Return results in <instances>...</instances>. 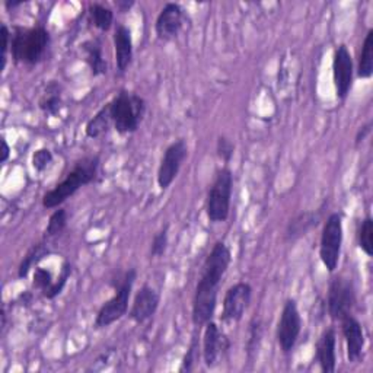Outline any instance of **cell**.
Listing matches in <instances>:
<instances>
[{
    "label": "cell",
    "instance_id": "obj_10",
    "mask_svg": "<svg viewBox=\"0 0 373 373\" xmlns=\"http://www.w3.org/2000/svg\"><path fill=\"white\" fill-rule=\"evenodd\" d=\"M186 155H189V146H186L184 139H178L168 146L161 159V165H159L157 169L159 189L166 190L168 186L174 182L177 175L180 174V169Z\"/></svg>",
    "mask_w": 373,
    "mask_h": 373
},
{
    "label": "cell",
    "instance_id": "obj_36",
    "mask_svg": "<svg viewBox=\"0 0 373 373\" xmlns=\"http://www.w3.org/2000/svg\"><path fill=\"white\" fill-rule=\"evenodd\" d=\"M115 6L119 12H128L133 6H135V2H133V0H117Z\"/></svg>",
    "mask_w": 373,
    "mask_h": 373
},
{
    "label": "cell",
    "instance_id": "obj_8",
    "mask_svg": "<svg viewBox=\"0 0 373 373\" xmlns=\"http://www.w3.org/2000/svg\"><path fill=\"white\" fill-rule=\"evenodd\" d=\"M356 303L354 285L347 277H334L331 280L327 295L328 315L332 321H340L345 315L352 314Z\"/></svg>",
    "mask_w": 373,
    "mask_h": 373
},
{
    "label": "cell",
    "instance_id": "obj_6",
    "mask_svg": "<svg viewBox=\"0 0 373 373\" xmlns=\"http://www.w3.org/2000/svg\"><path fill=\"white\" fill-rule=\"evenodd\" d=\"M233 189V175L229 168H222L207 193L206 213L210 222H224L229 218Z\"/></svg>",
    "mask_w": 373,
    "mask_h": 373
},
{
    "label": "cell",
    "instance_id": "obj_19",
    "mask_svg": "<svg viewBox=\"0 0 373 373\" xmlns=\"http://www.w3.org/2000/svg\"><path fill=\"white\" fill-rule=\"evenodd\" d=\"M82 50L85 55V61L88 63L90 73L93 76H101L108 72V64H106V60L104 59L102 47L99 41H97V39H90V41L82 44Z\"/></svg>",
    "mask_w": 373,
    "mask_h": 373
},
{
    "label": "cell",
    "instance_id": "obj_13",
    "mask_svg": "<svg viewBox=\"0 0 373 373\" xmlns=\"http://www.w3.org/2000/svg\"><path fill=\"white\" fill-rule=\"evenodd\" d=\"M185 22L184 10L178 3H166L159 12L155 22V31L161 41H171L180 35Z\"/></svg>",
    "mask_w": 373,
    "mask_h": 373
},
{
    "label": "cell",
    "instance_id": "obj_17",
    "mask_svg": "<svg viewBox=\"0 0 373 373\" xmlns=\"http://www.w3.org/2000/svg\"><path fill=\"white\" fill-rule=\"evenodd\" d=\"M337 334L334 328H328L323 332L316 343V362L324 373L336 372L337 367Z\"/></svg>",
    "mask_w": 373,
    "mask_h": 373
},
{
    "label": "cell",
    "instance_id": "obj_7",
    "mask_svg": "<svg viewBox=\"0 0 373 373\" xmlns=\"http://www.w3.org/2000/svg\"><path fill=\"white\" fill-rule=\"evenodd\" d=\"M343 235V218L340 213H332L324 224L321 244H319V258L329 273H334L338 267Z\"/></svg>",
    "mask_w": 373,
    "mask_h": 373
},
{
    "label": "cell",
    "instance_id": "obj_25",
    "mask_svg": "<svg viewBox=\"0 0 373 373\" xmlns=\"http://www.w3.org/2000/svg\"><path fill=\"white\" fill-rule=\"evenodd\" d=\"M316 223H318V216L315 215V213H302V215H299L298 218L290 220L286 235L289 239H296L305 235V232H308Z\"/></svg>",
    "mask_w": 373,
    "mask_h": 373
},
{
    "label": "cell",
    "instance_id": "obj_34",
    "mask_svg": "<svg viewBox=\"0 0 373 373\" xmlns=\"http://www.w3.org/2000/svg\"><path fill=\"white\" fill-rule=\"evenodd\" d=\"M216 152L224 164H229L235 153V144L228 137L220 136L216 143Z\"/></svg>",
    "mask_w": 373,
    "mask_h": 373
},
{
    "label": "cell",
    "instance_id": "obj_37",
    "mask_svg": "<svg viewBox=\"0 0 373 373\" xmlns=\"http://www.w3.org/2000/svg\"><path fill=\"white\" fill-rule=\"evenodd\" d=\"M9 155H10V148L8 142L5 140V137L2 139V164H5L8 159H9Z\"/></svg>",
    "mask_w": 373,
    "mask_h": 373
},
{
    "label": "cell",
    "instance_id": "obj_20",
    "mask_svg": "<svg viewBox=\"0 0 373 373\" xmlns=\"http://www.w3.org/2000/svg\"><path fill=\"white\" fill-rule=\"evenodd\" d=\"M111 124H113V118H111L110 104H106L88 122L86 128H85L86 136L90 139H98L108 133Z\"/></svg>",
    "mask_w": 373,
    "mask_h": 373
},
{
    "label": "cell",
    "instance_id": "obj_15",
    "mask_svg": "<svg viewBox=\"0 0 373 373\" xmlns=\"http://www.w3.org/2000/svg\"><path fill=\"white\" fill-rule=\"evenodd\" d=\"M159 303H161V295L153 287L144 285L136 293L135 300L131 303L128 316L136 324H143L156 314Z\"/></svg>",
    "mask_w": 373,
    "mask_h": 373
},
{
    "label": "cell",
    "instance_id": "obj_32",
    "mask_svg": "<svg viewBox=\"0 0 373 373\" xmlns=\"http://www.w3.org/2000/svg\"><path fill=\"white\" fill-rule=\"evenodd\" d=\"M198 350H200L198 349V338H197V336H193L190 347H189V350H186V353L182 358L180 372H191L194 369V365L198 361Z\"/></svg>",
    "mask_w": 373,
    "mask_h": 373
},
{
    "label": "cell",
    "instance_id": "obj_39",
    "mask_svg": "<svg viewBox=\"0 0 373 373\" xmlns=\"http://www.w3.org/2000/svg\"><path fill=\"white\" fill-rule=\"evenodd\" d=\"M21 5H22V2H6V3H5V6H6L8 9L18 8V6H21Z\"/></svg>",
    "mask_w": 373,
    "mask_h": 373
},
{
    "label": "cell",
    "instance_id": "obj_12",
    "mask_svg": "<svg viewBox=\"0 0 373 373\" xmlns=\"http://www.w3.org/2000/svg\"><path fill=\"white\" fill-rule=\"evenodd\" d=\"M251 298H252V287L245 282H239L232 287H229L223 298L222 321L223 323L241 321L251 303Z\"/></svg>",
    "mask_w": 373,
    "mask_h": 373
},
{
    "label": "cell",
    "instance_id": "obj_26",
    "mask_svg": "<svg viewBox=\"0 0 373 373\" xmlns=\"http://www.w3.org/2000/svg\"><path fill=\"white\" fill-rule=\"evenodd\" d=\"M357 244L367 257L373 256V220L370 216H366L358 226Z\"/></svg>",
    "mask_w": 373,
    "mask_h": 373
},
{
    "label": "cell",
    "instance_id": "obj_11",
    "mask_svg": "<svg viewBox=\"0 0 373 373\" xmlns=\"http://www.w3.org/2000/svg\"><path fill=\"white\" fill-rule=\"evenodd\" d=\"M353 75H354L353 57L347 46L341 44L336 48L334 57H332V79H334L336 95L338 99L344 101L349 97L353 86Z\"/></svg>",
    "mask_w": 373,
    "mask_h": 373
},
{
    "label": "cell",
    "instance_id": "obj_18",
    "mask_svg": "<svg viewBox=\"0 0 373 373\" xmlns=\"http://www.w3.org/2000/svg\"><path fill=\"white\" fill-rule=\"evenodd\" d=\"M114 50L115 64L119 73H124L133 59V37L131 31L123 23H117L114 31Z\"/></svg>",
    "mask_w": 373,
    "mask_h": 373
},
{
    "label": "cell",
    "instance_id": "obj_5",
    "mask_svg": "<svg viewBox=\"0 0 373 373\" xmlns=\"http://www.w3.org/2000/svg\"><path fill=\"white\" fill-rule=\"evenodd\" d=\"M136 277H137L136 270L131 269L126 271L124 276L118 280V285L115 286V295L108 302H105L98 311L95 324H93L97 329L110 327L127 314L128 300L131 296L133 285L136 282Z\"/></svg>",
    "mask_w": 373,
    "mask_h": 373
},
{
    "label": "cell",
    "instance_id": "obj_22",
    "mask_svg": "<svg viewBox=\"0 0 373 373\" xmlns=\"http://www.w3.org/2000/svg\"><path fill=\"white\" fill-rule=\"evenodd\" d=\"M373 75V30H369L363 41V47L358 56L357 76L369 79Z\"/></svg>",
    "mask_w": 373,
    "mask_h": 373
},
{
    "label": "cell",
    "instance_id": "obj_2",
    "mask_svg": "<svg viewBox=\"0 0 373 373\" xmlns=\"http://www.w3.org/2000/svg\"><path fill=\"white\" fill-rule=\"evenodd\" d=\"M99 164L101 161L98 156H86L79 159L69 174L64 177V180L57 184L55 189L44 194L43 206L46 209H56L73 194H76L82 186L97 181L99 174Z\"/></svg>",
    "mask_w": 373,
    "mask_h": 373
},
{
    "label": "cell",
    "instance_id": "obj_9",
    "mask_svg": "<svg viewBox=\"0 0 373 373\" xmlns=\"http://www.w3.org/2000/svg\"><path fill=\"white\" fill-rule=\"evenodd\" d=\"M302 331V316L296 300H286L277 325V341L283 353L289 354L298 343Z\"/></svg>",
    "mask_w": 373,
    "mask_h": 373
},
{
    "label": "cell",
    "instance_id": "obj_1",
    "mask_svg": "<svg viewBox=\"0 0 373 373\" xmlns=\"http://www.w3.org/2000/svg\"><path fill=\"white\" fill-rule=\"evenodd\" d=\"M231 261L232 256L228 245L222 241L213 245L210 254L204 260L193 298L191 318L195 327L206 325L215 315L219 286L223 276L229 269Z\"/></svg>",
    "mask_w": 373,
    "mask_h": 373
},
{
    "label": "cell",
    "instance_id": "obj_14",
    "mask_svg": "<svg viewBox=\"0 0 373 373\" xmlns=\"http://www.w3.org/2000/svg\"><path fill=\"white\" fill-rule=\"evenodd\" d=\"M229 341L220 331L219 325L209 321L203 334V361L207 367H215L219 363V358L228 352Z\"/></svg>",
    "mask_w": 373,
    "mask_h": 373
},
{
    "label": "cell",
    "instance_id": "obj_24",
    "mask_svg": "<svg viewBox=\"0 0 373 373\" xmlns=\"http://www.w3.org/2000/svg\"><path fill=\"white\" fill-rule=\"evenodd\" d=\"M50 254V248L46 244H37L34 245L28 252H26V256L23 257L22 262L19 264L18 269V277L19 278H25L28 276L30 270L34 269L35 265L41 261L43 258H46Z\"/></svg>",
    "mask_w": 373,
    "mask_h": 373
},
{
    "label": "cell",
    "instance_id": "obj_29",
    "mask_svg": "<svg viewBox=\"0 0 373 373\" xmlns=\"http://www.w3.org/2000/svg\"><path fill=\"white\" fill-rule=\"evenodd\" d=\"M261 334H262V328H261L260 319H254V321L251 323L249 338L247 341V354L249 358L254 357L258 352L260 343H261Z\"/></svg>",
    "mask_w": 373,
    "mask_h": 373
},
{
    "label": "cell",
    "instance_id": "obj_4",
    "mask_svg": "<svg viewBox=\"0 0 373 373\" xmlns=\"http://www.w3.org/2000/svg\"><path fill=\"white\" fill-rule=\"evenodd\" d=\"M113 126L119 135L135 133L146 114V102L142 97L128 90H119L110 102Z\"/></svg>",
    "mask_w": 373,
    "mask_h": 373
},
{
    "label": "cell",
    "instance_id": "obj_3",
    "mask_svg": "<svg viewBox=\"0 0 373 373\" xmlns=\"http://www.w3.org/2000/svg\"><path fill=\"white\" fill-rule=\"evenodd\" d=\"M50 47V34L44 26L22 28L15 26L10 38L12 59L15 63L35 66L41 61Z\"/></svg>",
    "mask_w": 373,
    "mask_h": 373
},
{
    "label": "cell",
    "instance_id": "obj_33",
    "mask_svg": "<svg viewBox=\"0 0 373 373\" xmlns=\"http://www.w3.org/2000/svg\"><path fill=\"white\" fill-rule=\"evenodd\" d=\"M52 162V153L48 149H38L34 152L31 164L37 172H44Z\"/></svg>",
    "mask_w": 373,
    "mask_h": 373
},
{
    "label": "cell",
    "instance_id": "obj_31",
    "mask_svg": "<svg viewBox=\"0 0 373 373\" xmlns=\"http://www.w3.org/2000/svg\"><path fill=\"white\" fill-rule=\"evenodd\" d=\"M70 274H72V265L69 262H64L63 267H61V271H60V276L57 278V282H55V285L51 286V289L46 293V298L47 299H55L56 296H59L61 290L64 289V286L68 285V280L70 278Z\"/></svg>",
    "mask_w": 373,
    "mask_h": 373
},
{
    "label": "cell",
    "instance_id": "obj_27",
    "mask_svg": "<svg viewBox=\"0 0 373 373\" xmlns=\"http://www.w3.org/2000/svg\"><path fill=\"white\" fill-rule=\"evenodd\" d=\"M66 226H68V211H66V209L55 210L48 219L47 228H46V236L51 238V236L60 235L66 229Z\"/></svg>",
    "mask_w": 373,
    "mask_h": 373
},
{
    "label": "cell",
    "instance_id": "obj_38",
    "mask_svg": "<svg viewBox=\"0 0 373 373\" xmlns=\"http://www.w3.org/2000/svg\"><path fill=\"white\" fill-rule=\"evenodd\" d=\"M369 131H370V124H367L366 127H363L361 131H358V135H357V137H356V143H361V142H363Z\"/></svg>",
    "mask_w": 373,
    "mask_h": 373
},
{
    "label": "cell",
    "instance_id": "obj_16",
    "mask_svg": "<svg viewBox=\"0 0 373 373\" xmlns=\"http://www.w3.org/2000/svg\"><path fill=\"white\" fill-rule=\"evenodd\" d=\"M341 323V331L345 340V345H347V358L350 363L361 362L365 350V334L363 327L357 321V319L349 314L340 319Z\"/></svg>",
    "mask_w": 373,
    "mask_h": 373
},
{
    "label": "cell",
    "instance_id": "obj_30",
    "mask_svg": "<svg viewBox=\"0 0 373 373\" xmlns=\"http://www.w3.org/2000/svg\"><path fill=\"white\" fill-rule=\"evenodd\" d=\"M55 285V280H52V273L48 269L37 267L34 269V277H32V286L38 290L43 291V295L51 289V286Z\"/></svg>",
    "mask_w": 373,
    "mask_h": 373
},
{
    "label": "cell",
    "instance_id": "obj_35",
    "mask_svg": "<svg viewBox=\"0 0 373 373\" xmlns=\"http://www.w3.org/2000/svg\"><path fill=\"white\" fill-rule=\"evenodd\" d=\"M0 38H2V44H0V51H2V56H0V60H2V66H0V70H5L6 68V56H8V50L10 47V32L8 30V26L5 23H2L0 26Z\"/></svg>",
    "mask_w": 373,
    "mask_h": 373
},
{
    "label": "cell",
    "instance_id": "obj_21",
    "mask_svg": "<svg viewBox=\"0 0 373 373\" xmlns=\"http://www.w3.org/2000/svg\"><path fill=\"white\" fill-rule=\"evenodd\" d=\"M39 110H41L46 115H57L63 106L61 101V89L56 82H51L47 88L46 92L43 93V97L39 98Z\"/></svg>",
    "mask_w": 373,
    "mask_h": 373
},
{
    "label": "cell",
    "instance_id": "obj_23",
    "mask_svg": "<svg viewBox=\"0 0 373 373\" xmlns=\"http://www.w3.org/2000/svg\"><path fill=\"white\" fill-rule=\"evenodd\" d=\"M89 19L95 28L101 31L111 30L114 22V12L108 6L102 3H90L89 5Z\"/></svg>",
    "mask_w": 373,
    "mask_h": 373
},
{
    "label": "cell",
    "instance_id": "obj_28",
    "mask_svg": "<svg viewBox=\"0 0 373 373\" xmlns=\"http://www.w3.org/2000/svg\"><path fill=\"white\" fill-rule=\"evenodd\" d=\"M169 244V226H164L155 236L151 245V257L152 258H161L168 248Z\"/></svg>",
    "mask_w": 373,
    "mask_h": 373
}]
</instances>
